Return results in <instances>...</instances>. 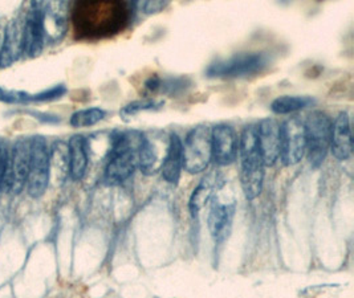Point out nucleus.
Returning <instances> with one entry per match:
<instances>
[{"instance_id":"obj_23","label":"nucleus","mask_w":354,"mask_h":298,"mask_svg":"<svg viewBox=\"0 0 354 298\" xmlns=\"http://www.w3.org/2000/svg\"><path fill=\"white\" fill-rule=\"evenodd\" d=\"M162 102H156L153 100H144V101H134L129 105H127L122 111H121V115L128 120L129 117H133L144 110L153 109V108H157V106H161Z\"/></svg>"},{"instance_id":"obj_8","label":"nucleus","mask_w":354,"mask_h":298,"mask_svg":"<svg viewBox=\"0 0 354 298\" xmlns=\"http://www.w3.org/2000/svg\"><path fill=\"white\" fill-rule=\"evenodd\" d=\"M306 153V126L299 117L286 120L280 125V154L279 159L286 166L301 162Z\"/></svg>"},{"instance_id":"obj_26","label":"nucleus","mask_w":354,"mask_h":298,"mask_svg":"<svg viewBox=\"0 0 354 298\" xmlns=\"http://www.w3.org/2000/svg\"><path fill=\"white\" fill-rule=\"evenodd\" d=\"M8 158H10V151L7 150L4 143L0 141V185H1V180H3V176L6 174V170H7Z\"/></svg>"},{"instance_id":"obj_24","label":"nucleus","mask_w":354,"mask_h":298,"mask_svg":"<svg viewBox=\"0 0 354 298\" xmlns=\"http://www.w3.org/2000/svg\"><path fill=\"white\" fill-rule=\"evenodd\" d=\"M65 92H66L65 86L59 85V86L50 88V89L43 92V93L31 95V101H52V100H57V98H60L62 95H64Z\"/></svg>"},{"instance_id":"obj_6","label":"nucleus","mask_w":354,"mask_h":298,"mask_svg":"<svg viewBox=\"0 0 354 298\" xmlns=\"http://www.w3.org/2000/svg\"><path fill=\"white\" fill-rule=\"evenodd\" d=\"M182 147L183 169L189 174L205 171L212 159L211 129L206 125L194 127L187 133L185 142H182Z\"/></svg>"},{"instance_id":"obj_4","label":"nucleus","mask_w":354,"mask_h":298,"mask_svg":"<svg viewBox=\"0 0 354 298\" xmlns=\"http://www.w3.org/2000/svg\"><path fill=\"white\" fill-rule=\"evenodd\" d=\"M306 153L312 167H320L330 150L333 121L320 110L312 111L306 122Z\"/></svg>"},{"instance_id":"obj_11","label":"nucleus","mask_w":354,"mask_h":298,"mask_svg":"<svg viewBox=\"0 0 354 298\" xmlns=\"http://www.w3.org/2000/svg\"><path fill=\"white\" fill-rule=\"evenodd\" d=\"M46 46L43 26V1H33L31 11L24 20V53L28 57L41 55Z\"/></svg>"},{"instance_id":"obj_5","label":"nucleus","mask_w":354,"mask_h":298,"mask_svg":"<svg viewBox=\"0 0 354 298\" xmlns=\"http://www.w3.org/2000/svg\"><path fill=\"white\" fill-rule=\"evenodd\" d=\"M270 65V56L263 52L239 53L227 60L211 64L207 76L212 79H239L261 73Z\"/></svg>"},{"instance_id":"obj_13","label":"nucleus","mask_w":354,"mask_h":298,"mask_svg":"<svg viewBox=\"0 0 354 298\" xmlns=\"http://www.w3.org/2000/svg\"><path fill=\"white\" fill-rule=\"evenodd\" d=\"M68 6L63 1H43V26L46 43H55L64 37L68 19Z\"/></svg>"},{"instance_id":"obj_10","label":"nucleus","mask_w":354,"mask_h":298,"mask_svg":"<svg viewBox=\"0 0 354 298\" xmlns=\"http://www.w3.org/2000/svg\"><path fill=\"white\" fill-rule=\"evenodd\" d=\"M212 159L219 166L234 163L239 154V138L234 127L225 124L211 129Z\"/></svg>"},{"instance_id":"obj_20","label":"nucleus","mask_w":354,"mask_h":298,"mask_svg":"<svg viewBox=\"0 0 354 298\" xmlns=\"http://www.w3.org/2000/svg\"><path fill=\"white\" fill-rule=\"evenodd\" d=\"M313 104V100L309 97H300V95H281L274 98L271 104V110L274 114H290L299 110L306 109Z\"/></svg>"},{"instance_id":"obj_27","label":"nucleus","mask_w":354,"mask_h":298,"mask_svg":"<svg viewBox=\"0 0 354 298\" xmlns=\"http://www.w3.org/2000/svg\"><path fill=\"white\" fill-rule=\"evenodd\" d=\"M0 49H1V41H0Z\"/></svg>"},{"instance_id":"obj_7","label":"nucleus","mask_w":354,"mask_h":298,"mask_svg":"<svg viewBox=\"0 0 354 298\" xmlns=\"http://www.w3.org/2000/svg\"><path fill=\"white\" fill-rule=\"evenodd\" d=\"M31 150L32 140H19L14 145L10 158L7 170L3 176L0 189L7 192L20 194L27 185L30 165H31Z\"/></svg>"},{"instance_id":"obj_17","label":"nucleus","mask_w":354,"mask_h":298,"mask_svg":"<svg viewBox=\"0 0 354 298\" xmlns=\"http://www.w3.org/2000/svg\"><path fill=\"white\" fill-rule=\"evenodd\" d=\"M183 169V147L182 140L177 134H171L169 138V145L165 158L162 159V178L170 183L177 185L180 179V173Z\"/></svg>"},{"instance_id":"obj_2","label":"nucleus","mask_w":354,"mask_h":298,"mask_svg":"<svg viewBox=\"0 0 354 298\" xmlns=\"http://www.w3.org/2000/svg\"><path fill=\"white\" fill-rule=\"evenodd\" d=\"M142 141L144 134L137 130L114 133L104 174L108 185H121L137 170Z\"/></svg>"},{"instance_id":"obj_18","label":"nucleus","mask_w":354,"mask_h":298,"mask_svg":"<svg viewBox=\"0 0 354 298\" xmlns=\"http://www.w3.org/2000/svg\"><path fill=\"white\" fill-rule=\"evenodd\" d=\"M88 142L80 134L73 136L68 143L69 175L73 180H81L88 170Z\"/></svg>"},{"instance_id":"obj_25","label":"nucleus","mask_w":354,"mask_h":298,"mask_svg":"<svg viewBox=\"0 0 354 298\" xmlns=\"http://www.w3.org/2000/svg\"><path fill=\"white\" fill-rule=\"evenodd\" d=\"M134 6H136V8H140V10L145 11L146 14H156V12L161 11L162 8H165L167 6V3L145 1V3H136Z\"/></svg>"},{"instance_id":"obj_19","label":"nucleus","mask_w":354,"mask_h":298,"mask_svg":"<svg viewBox=\"0 0 354 298\" xmlns=\"http://www.w3.org/2000/svg\"><path fill=\"white\" fill-rule=\"evenodd\" d=\"M162 159L157 150V145L153 138L144 136L138 156V167L145 175H154L161 170Z\"/></svg>"},{"instance_id":"obj_1","label":"nucleus","mask_w":354,"mask_h":298,"mask_svg":"<svg viewBox=\"0 0 354 298\" xmlns=\"http://www.w3.org/2000/svg\"><path fill=\"white\" fill-rule=\"evenodd\" d=\"M136 6L127 1L86 3L81 6V16L86 17L82 23L85 33L95 37H108L124 31L133 20Z\"/></svg>"},{"instance_id":"obj_9","label":"nucleus","mask_w":354,"mask_h":298,"mask_svg":"<svg viewBox=\"0 0 354 298\" xmlns=\"http://www.w3.org/2000/svg\"><path fill=\"white\" fill-rule=\"evenodd\" d=\"M50 178V156L47 142L41 137L32 140L31 165L27 179V191L30 196L40 198L44 195Z\"/></svg>"},{"instance_id":"obj_12","label":"nucleus","mask_w":354,"mask_h":298,"mask_svg":"<svg viewBox=\"0 0 354 298\" xmlns=\"http://www.w3.org/2000/svg\"><path fill=\"white\" fill-rule=\"evenodd\" d=\"M259 149L266 167H272L280 154V125L274 118H264L257 126Z\"/></svg>"},{"instance_id":"obj_22","label":"nucleus","mask_w":354,"mask_h":298,"mask_svg":"<svg viewBox=\"0 0 354 298\" xmlns=\"http://www.w3.org/2000/svg\"><path fill=\"white\" fill-rule=\"evenodd\" d=\"M211 196H212V185L207 180H203L196 189H194L192 199H190V211L193 216H196L198 212L209 203Z\"/></svg>"},{"instance_id":"obj_16","label":"nucleus","mask_w":354,"mask_h":298,"mask_svg":"<svg viewBox=\"0 0 354 298\" xmlns=\"http://www.w3.org/2000/svg\"><path fill=\"white\" fill-rule=\"evenodd\" d=\"M234 215H235L234 204L214 202L211 205L209 214V230L215 244L225 243L232 227Z\"/></svg>"},{"instance_id":"obj_21","label":"nucleus","mask_w":354,"mask_h":298,"mask_svg":"<svg viewBox=\"0 0 354 298\" xmlns=\"http://www.w3.org/2000/svg\"><path fill=\"white\" fill-rule=\"evenodd\" d=\"M105 115H106L105 110L100 108H89V109L79 110L73 113L69 122L73 127H89L101 122L105 118Z\"/></svg>"},{"instance_id":"obj_15","label":"nucleus","mask_w":354,"mask_h":298,"mask_svg":"<svg viewBox=\"0 0 354 298\" xmlns=\"http://www.w3.org/2000/svg\"><path fill=\"white\" fill-rule=\"evenodd\" d=\"M24 53V23L11 21L7 28L0 49V68H7Z\"/></svg>"},{"instance_id":"obj_14","label":"nucleus","mask_w":354,"mask_h":298,"mask_svg":"<svg viewBox=\"0 0 354 298\" xmlns=\"http://www.w3.org/2000/svg\"><path fill=\"white\" fill-rule=\"evenodd\" d=\"M330 150H332V154L338 160H346L352 157L353 140H352L351 120L346 111H341L333 122Z\"/></svg>"},{"instance_id":"obj_3","label":"nucleus","mask_w":354,"mask_h":298,"mask_svg":"<svg viewBox=\"0 0 354 298\" xmlns=\"http://www.w3.org/2000/svg\"><path fill=\"white\" fill-rule=\"evenodd\" d=\"M241 185L247 201H254L261 194L264 182V162L259 149L257 126H247L239 138Z\"/></svg>"}]
</instances>
